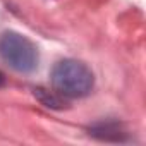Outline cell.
<instances>
[{"label":"cell","mask_w":146,"mask_h":146,"mask_svg":"<svg viewBox=\"0 0 146 146\" xmlns=\"http://www.w3.org/2000/svg\"><path fill=\"white\" fill-rule=\"evenodd\" d=\"M50 81L53 90L64 98H83L95 88L93 70L76 58L58 60L50 72Z\"/></svg>","instance_id":"cell-1"},{"label":"cell","mask_w":146,"mask_h":146,"mask_svg":"<svg viewBox=\"0 0 146 146\" xmlns=\"http://www.w3.org/2000/svg\"><path fill=\"white\" fill-rule=\"evenodd\" d=\"M0 57L14 70L29 74L38 67L40 53L36 45L24 35L5 31L0 36Z\"/></svg>","instance_id":"cell-2"},{"label":"cell","mask_w":146,"mask_h":146,"mask_svg":"<svg viewBox=\"0 0 146 146\" xmlns=\"http://www.w3.org/2000/svg\"><path fill=\"white\" fill-rule=\"evenodd\" d=\"M90 134L96 139L102 141H125L127 132L122 127V124L115 120H107V122H96L90 127Z\"/></svg>","instance_id":"cell-3"},{"label":"cell","mask_w":146,"mask_h":146,"mask_svg":"<svg viewBox=\"0 0 146 146\" xmlns=\"http://www.w3.org/2000/svg\"><path fill=\"white\" fill-rule=\"evenodd\" d=\"M35 96L45 105V107H50V108H64L65 107V98L62 95H58L55 90H45V88H35Z\"/></svg>","instance_id":"cell-4"},{"label":"cell","mask_w":146,"mask_h":146,"mask_svg":"<svg viewBox=\"0 0 146 146\" xmlns=\"http://www.w3.org/2000/svg\"><path fill=\"white\" fill-rule=\"evenodd\" d=\"M5 84V78H4V74L0 72V86H4Z\"/></svg>","instance_id":"cell-5"}]
</instances>
